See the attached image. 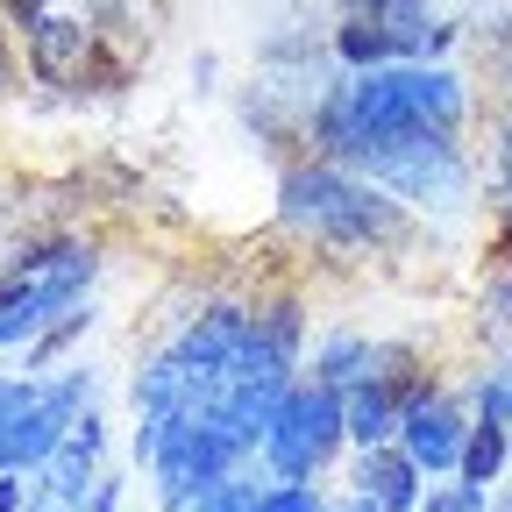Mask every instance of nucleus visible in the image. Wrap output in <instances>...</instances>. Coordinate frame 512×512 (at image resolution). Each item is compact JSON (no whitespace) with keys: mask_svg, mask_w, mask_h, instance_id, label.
<instances>
[{"mask_svg":"<svg viewBox=\"0 0 512 512\" xmlns=\"http://www.w3.org/2000/svg\"><path fill=\"white\" fill-rule=\"evenodd\" d=\"M505 463H512L505 427H491V420H484V427H470V441H463V484H477V491H484Z\"/></svg>","mask_w":512,"mask_h":512,"instance_id":"12","label":"nucleus"},{"mask_svg":"<svg viewBox=\"0 0 512 512\" xmlns=\"http://www.w3.org/2000/svg\"><path fill=\"white\" fill-rule=\"evenodd\" d=\"M484 313L498 320V328H512V214L498 221V256L484 271Z\"/></svg>","mask_w":512,"mask_h":512,"instance_id":"14","label":"nucleus"},{"mask_svg":"<svg viewBox=\"0 0 512 512\" xmlns=\"http://www.w3.org/2000/svg\"><path fill=\"white\" fill-rule=\"evenodd\" d=\"M29 72L43 86H121V64H100L93 29L72 15H43L29 29Z\"/></svg>","mask_w":512,"mask_h":512,"instance_id":"8","label":"nucleus"},{"mask_svg":"<svg viewBox=\"0 0 512 512\" xmlns=\"http://www.w3.org/2000/svg\"><path fill=\"white\" fill-rule=\"evenodd\" d=\"M93 463H100V420L79 413V427L64 434V448L43 463V484H29V512H86L93 505Z\"/></svg>","mask_w":512,"mask_h":512,"instance_id":"9","label":"nucleus"},{"mask_svg":"<svg viewBox=\"0 0 512 512\" xmlns=\"http://www.w3.org/2000/svg\"><path fill=\"white\" fill-rule=\"evenodd\" d=\"M0 8H8V15H15L22 29H36V22L50 15V0H0Z\"/></svg>","mask_w":512,"mask_h":512,"instance_id":"20","label":"nucleus"},{"mask_svg":"<svg viewBox=\"0 0 512 512\" xmlns=\"http://www.w3.org/2000/svg\"><path fill=\"white\" fill-rule=\"evenodd\" d=\"M342 512H377V505H370V498H349V505H342Z\"/></svg>","mask_w":512,"mask_h":512,"instance_id":"22","label":"nucleus"},{"mask_svg":"<svg viewBox=\"0 0 512 512\" xmlns=\"http://www.w3.org/2000/svg\"><path fill=\"white\" fill-rule=\"evenodd\" d=\"M0 79H8V36H0Z\"/></svg>","mask_w":512,"mask_h":512,"instance_id":"23","label":"nucleus"},{"mask_svg":"<svg viewBox=\"0 0 512 512\" xmlns=\"http://www.w3.org/2000/svg\"><path fill=\"white\" fill-rule=\"evenodd\" d=\"M441 22H420V15H349L335 29V57L349 64V72H384V64H427L448 50Z\"/></svg>","mask_w":512,"mask_h":512,"instance_id":"7","label":"nucleus"},{"mask_svg":"<svg viewBox=\"0 0 512 512\" xmlns=\"http://www.w3.org/2000/svg\"><path fill=\"white\" fill-rule=\"evenodd\" d=\"M320 143L335 164L420 207H456L470 192V164L448 128H320Z\"/></svg>","mask_w":512,"mask_h":512,"instance_id":"1","label":"nucleus"},{"mask_svg":"<svg viewBox=\"0 0 512 512\" xmlns=\"http://www.w3.org/2000/svg\"><path fill=\"white\" fill-rule=\"evenodd\" d=\"M249 512H320V498L306 491V484H278V491H264Z\"/></svg>","mask_w":512,"mask_h":512,"instance_id":"18","label":"nucleus"},{"mask_svg":"<svg viewBox=\"0 0 512 512\" xmlns=\"http://www.w3.org/2000/svg\"><path fill=\"white\" fill-rule=\"evenodd\" d=\"M505 171H512V150H505Z\"/></svg>","mask_w":512,"mask_h":512,"instance_id":"24","label":"nucleus"},{"mask_svg":"<svg viewBox=\"0 0 512 512\" xmlns=\"http://www.w3.org/2000/svg\"><path fill=\"white\" fill-rule=\"evenodd\" d=\"M463 441H470V420H463L456 399H441V392L420 399L406 413V427H399V448L420 470H463Z\"/></svg>","mask_w":512,"mask_h":512,"instance_id":"10","label":"nucleus"},{"mask_svg":"<svg viewBox=\"0 0 512 512\" xmlns=\"http://www.w3.org/2000/svg\"><path fill=\"white\" fill-rule=\"evenodd\" d=\"M349 15H420V0H349Z\"/></svg>","mask_w":512,"mask_h":512,"instance_id":"19","label":"nucleus"},{"mask_svg":"<svg viewBox=\"0 0 512 512\" xmlns=\"http://www.w3.org/2000/svg\"><path fill=\"white\" fill-rule=\"evenodd\" d=\"M477 413H484L491 427H512V363L491 370V377L477 384Z\"/></svg>","mask_w":512,"mask_h":512,"instance_id":"15","label":"nucleus"},{"mask_svg":"<svg viewBox=\"0 0 512 512\" xmlns=\"http://www.w3.org/2000/svg\"><path fill=\"white\" fill-rule=\"evenodd\" d=\"M342 434H349L342 392H328V384H292L285 406H278V420H271V434H264V456H271L278 477L299 484V477H313L342 448Z\"/></svg>","mask_w":512,"mask_h":512,"instance_id":"5","label":"nucleus"},{"mask_svg":"<svg viewBox=\"0 0 512 512\" xmlns=\"http://www.w3.org/2000/svg\"><path fill=\"white\" fill-rule=\"evenodd\" d=\"M79 406H86V370L57 377V384H29V399L8 413V427H0V470L15 477V470L50 463L64 448V434L79 427Z\"/></svg>","mask_w":512,"mask_h":512,"instance_id":"6","label":"nucleus"},{"mask_svg":"<svg viewBox=\"0 0 512 512\" xmlns=\"http://www.w3.org/2000/svg\"><path fill=\"white\" fill-rule=\"evenodd\" d=\"M22 498H29V484H15V477H0V512H22Z\"/></svg>","mask_w":512,"mask_h":512,"instance_id":"21","label":"nucleus"},{"mask_svg":"<svg viewBox=\"0 0 512 512\" xmlns=\"http://www.w3.org/2000/svg\"><path fill=\"white\" fill-rule=\"evenodd\" d=\"M356 498H370L377 512H420V463L406 448H363V470H356Z\"/></svg>","mask_w":512,"mask_h":512,"instance_id":"11","label":"nucleus"},{"mask_svg":"<svg viewBox=\"0 0 512 512\" xmlns=\"http://www.w3.org/2000/svg\"><path fill=\"white\" fill-rule=\"evenodd\" d=\"M370 370V342H356V335H335L328 349H320V363H313V384H328V392H349V384Z\"/></svg>","mask_w":512,"mask_h":512,"instance_id":"13","label":"nucleus"},{"mask_svg":"<svg viewBox=\"0 0 512 512\" xmlns=\"http://www.w3.org/2000/svg\"><path fill=\"white\" fill-rule=\"evenodd\" d=\"M505 512H512V505H505Z\"/></svg>","mask_w":512,"mask_h":512,"instance_id":"25","label":"nucleus"},{"mask_svg":"<svg viewBox=\"0 0 512 512\" xmlns=\"http://www.w3.org/2000/svg\"><path fill=\"white\" fill-rule=\"evenodd\" d=\"M249 505H256V491H249L242 477H221L214 491H200V498H192L185 512H249Z\"/></svg>","mask_w":512,"mask_h":512,"instance_id":"16","label":"nucleus"},{"mask_svg":"<svg viewBox=\"0 0 512 512\" xmlns=\"http://www.w3.org/2000/svg\"><path fill=\"white\" fill-rule=\"evenodd\" d=\"M320 128H448L463 121V79L441 64H384L335 86L313 114Z\"/></svg>","mask_w":512,"mask_h":512,"instance_id":"3","label":"nucleus"},{"mask_svg":"<svg viewBox=\"0 0 512 512\" xmlns=\"http://www.w3.org/2000/svg\"><path fill=\"white\" fill-rule=\"evenodd\" d=\"M278 214H285V228H299L313 242H335V249H370V242L406 235L399 200H384L377 185L349 178L342 164H292L278 185Z\"/></svg>","mask_w":512,"mask_h":512,"instance_id":"2","label":"nucleus"},{"mask_svg":"<svg viewBox=\"0 0 512 512\" xmlns=\"http://www.w3.org/2000/svg\"><path fill=\"white\" fill-rule=\"evenodd\" d=\"M420 399H434V377L420 370V356L413 349H399V342H384V349H370V370L342 392V413H349V441H363V448H384L399 427H406V413L420 406Z\"/></svg>","mask_w":512,"mask_h":512,"instance_id":"4","label":"nucleus"},{"mask_svg":"<svg viewBox=\"0 0 512 512\" xmlns=\"http://www.w3.org/2000/svg\"><path fill=\"white\" fill-rule=\"evenodd\" d=\"M420 512H484V491L477 484H441L420 498Z\"/></svg>","mask_w":512,"mask_h":512,"instance_id":"17","label":"nucleus"}]
</instances>
